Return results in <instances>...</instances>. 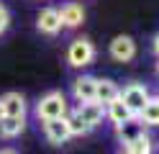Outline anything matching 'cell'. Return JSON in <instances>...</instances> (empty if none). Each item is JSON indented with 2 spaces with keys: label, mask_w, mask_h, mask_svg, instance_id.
Returning a JSON list of instances; mask_svg holds the SVG:
<instances>
[{
  "label": "cell",
  "mask_w": 159,
  "mask_h": 154,
  "mask_svg": "<svg viewBox=\"0 0 159 154\" xmlns=\"http://www.w3.org/2000/svg\"><path fill=\"white\" fill-rule=\"evenodd\" d=\"M69 113V103L62 90H52L39 98L36 103V118L39 121H52V118H64Z\"/></svg>",
  "instance_id": "1"
},
{
  "label": "cell",
  "mask_w": 159,
  "mask_h": 154,
  "mask_svg": "<svg viewBox=\"0 0 159 154\" xmlns=\"http://www.w3.org/2000/svg\"><path fill=\"white\" fill-rule=\"evenodd\" d=\"M67 62L75 69L90 67L95 62V44L90 39H75L72 44H69V49H67Z\"/></svg>",
  "instance_id": "2"
},
{
  "label": "cell",
  "mask_w": 159,
  "mask_h": 154,
  "mask_svg": "<svg viewBox=\"0 0 159 154\" xmlns=\"http://www.w3.org/2000/svg\"><path fill=\"white\" fill-rule=\"evenodd\" d=\"M118 98L123 100V105L134 113V116L139 118V113H141V108L146 105V100L152 98L149 95V90L146 85H139V82H131V85H126L121 92H118Z\"/></svg>",
  "instance_id": "3"
},
{
  "label": "cell",
  "mask_w": 159,
  "mask_h": 154,
  "mask_svg": "<svg viewBox=\"0 0 159 154\" xmlns=\"http://www.w3.org/2000/svg\"><path fill=\"white\" fill-rule=\"evenodd\" d=\"M44 123V136L49 144H54V147H62L72 139V133L67 128V121L64 118H52V121H41Z\"/></svg>",
  "instance_id": "4"
},
{
  "label": "cell",
  "mask_w": 159,
  "mask_h": 154,
  "mask_svg": "<svg viewBox=\"0 0 159 154\" xmlns=\"http://www.w3.org/2000/svg\"><path fill=\"white\" fill-rule=\"evenodd\" d=\"M111 57L116 59V62H131L134 57H136V41L131 39V36H126V34H121V36H116L113 41H111Z\"/></svg>",
  "instance_id": "5"
},
{
  "label": "cell",
  "mask_w": 159,
  "mask_h": 154,
  "mask_svg": "<svg viewBox=\"0 0 159 154\" xmlns=\"http://www.w3.org/2000/svg\"><path fill=\"white\" fill-rule=\"evenodd\" d=\"M75 110L80 113V118H82V121H85L90 128L100 126V123H103V118H105V105H103V103H98V100L80 103V105H77Z\"/></svg>",
  "instance_id": "6"
},
{
  "label": "cell",
  "mask_w": 159,
  "mask_h": 154,
  "mask_svg": "<svg viewBox=\"0 0 159 154\" xmlns=\"http://www.w3.org/2000/svg\"><path fill=\"white\" fill-rule=\"evenodd\" d=\"M95 80L93 75H80L75 82H72V98L77 103H90L95 100Z\"/></svg>",
  "instance_id": "7"
},
{
  "label": "cell",
  "mask_w": 159,
  "mask_h": 154,
  "mask_svg": "<svg viewBox=\"0 0 159 154\" xmlns=\"http://www.w3.org/2000/svg\"><path fill=\"white\" fill-rule=\"evenodd\" d=\"M36 28L46 36H57L62 31V21H59V10L57 8H44L36 18Z\"/></svg>",
  "instance_id": "8"
},
{
  "label": "cell",
  "mask_w": 159,
  "mask_h": 154,
  "mask_svg": "<svg viewBox=\"0 0 159 154\" xmlns=\"http://www.w3.org/2000/svg\"><path fill=\"white\" fill-rule=\"evenodd\" d=\"M59 10V21H62V28H77L85 21V10L80 3H64Z\"/></svg>",
  "instance_id": "9"
},
{
  "label": "cell",
  "mask_w": 159,
  "mask_h": 154,
  "mask_svg": "<svg viewBox=\"0 0 159 154\" xmlns=\"http://www.w3.org/2000/svg\"><path fill=\"white\" fill-rule=\"evenodd\" d=\"M3 116H11V118H23L26 116V98L21 92H5L3 98Z\"/></svg>",
  "instance_id": "10"
},
{
  "label": "cell",
  "mask_w": 159,
  "mask_h": 154,
  "mask_svg": "<svg viewBox=\"0 0 159 154\" xmlns=\"http://www.w3.org/2000/svg\"><path fill=\"white\" fill-rule=\"evenodd\" d=\"M105 118L111 121L113 126H121V123L131 121V118H136V116L123 105V100H121V98H116V100H111V103L105 105Z\"/></svg>",
  "instance_id": "11"
},
{
  "label": "cell",
  "mask_w": 159,
  "mask_h": 154,
  "mask_svg": "<svg viewBox=\"0 0 159 154\" xmlns=\"http://www.w3.org/2000/svg\"><path fill=\"white\" fill-rule=\"evenodd\" d=\"M23 128H26V116L23 118L0 116V139H16L23 133Z\"/></svg>",
  "instance_id": "12"
},
{
  "label": "cell",
  "mask_w": 159,
  "mask_h": 154,
  "mask_svg": "<svg viewBox=\"0 0 159 154\" xmlns=\"http://www.w3.org/2000/svg\"><path fill=\"white\" fill-rule=\"evenodd\" d=\"M118 92H121V87H118L113 80H95V100L98 103L108 105L111 100L118 98Z\"/></svg>",
  "instance_id": "13"
},
{
  "label": "cell",
  "mask_w": 159,
  "mask_h": 154,
  "mask_svg": "<svg viewBox=\"0 0 159 154\" xmlns=\"http://www.w3.org/2000/svg\"><path fill=\"white\" fill-rule=\"evenodd\" d=\"M144 128H146V126H144L139 118H131V121L121 123V126H116V133H118V139H121V144H128V141H134L136 136L146 133Z\"/></svg>",
  "instance_id": "14"
},
{
  "label": "cell",
  "mask_w": 159,
  "mask_h": 154,
  "mask_svg": "<svg viewBox=\"0 0 159 154\" xmlns=\"http://www.w3.org/2000/svg\"><path fill=\"white\" fill-rule=\"evenodd\" d=\"M123 152H128V154H152L154 152V141H152L149 133H141V136H136L134 141L123 144Z\"/></svg>",
  "instance_id": "15"
},
{
  "label": "cell",
  "mask_w": 159,
  "mask_h": 154,
  "mask_svg": "<svg viewBox=\"0 0 159 154\" xmlns=\"http://www.w3.org/2000/svg\"><path fill=\"white\" fill-rule=\"evenodd\" d=\"M139 121L144 126H159V98H149L146 105L139 113Z\"/></svg>",
  "instance_id": "16"
},
{
  "label": "cell",
  "mask_w": 159,
  "mask_h": 154,
  "mask_svg": "<svg viewBox=\"0 0 159 154\" xmlns=\"http://www.w3.org/2000/svg\"><path fill=\"white\" fill-rule=\"evenodd\" d=\"M64 121H67V128H69V133H72V136H87V133L93 131L82 118H80L77 110H69L67 116H64Z\"/></svg>",
  "instance_id": "17"
},
{
  "label": "cell",
  "mask_w": 159,
  "mask_h": 154,
  "mask_svg": "<svg viewBox=\"0 0 159 154\" xmlns=\"http://www.w3.org/2000/svg\"><path fill=\"white\" fill-rule=\"evenodd\" d=\"M11 26V13L5 10V5H0V34H5Z\"/></svg>",
  "instance_id": "18"
},
{
  "label": "cell",
  "mask_w": 159,
  "mask_h": 154,
  "mask_svg": "<svg viewBox=\"0 0 159 154\" xmlns=\"http://www.w3.org/2000/svg\"><path fill=\"white\" fill-rule=\"evenodd\" d=\"M154 54H157V57H159V34H157V36H154Z\"/></svg>",
  "instance_id": "19"
},
{
  "label": "cell",
  "mask_w": 159,
  "mask_h": 154,
  "mask_svg": "<svg viewBox=\"0 0 159 154\" xmlns=\"http://www.w3.org/2000/svg\"><path fill=\"white\" fill-rule=\"evenodd\" d=\"M0 154H18V152H16V149H8V147H5V149H0Z\"/></svg>",
  "instance_id": "20"
},
{
  "label": "cell",
  "mask_w": 159,
  "mask_h": 154,
  "mask_svg": "<svg viewBox=\"0 0 159 154\" xmlns=\"http://www.w3.org/2000/svg\"><path fill=\"white\" fill-rule=\"evenodd\" d=\"M157 77H159V62H157Z\"/></svg>",
  "instance_id": "21"
},
{
  "label": "cell",
  "mask_w": 159,
  "mask_h": 154,
  "mask_svg": "<svg viewBox=\"0 0 159 154\" xmlns=\"http://www.w3.org/2000/svg\"><path fill=\"white\" fill-rule=\"evenodd\" d=\"M0 116H3V103H0Z\"/></svg>",
  "instance_id": "22"
},
{
  "label": "cell",
  "mask_w": 159,
  "mask_h": 154,
  "mask_svg": "<svg viewBox=\"0 0 159 154\" xmlns=\"http://www.w3.org/2000/svg\"><path fill=\"white\" fill-rule=\"evenodd\" d=\"M121 154H128V152H121Z\"/></svg>",
  "instance_id": "23"
},
{
  "label": "cell",
  "mask_w": 159,
  "mask_h": 154,
  "mask_svg": "<svg viewBox=\"0 0 159 154\" xmlns=\"http://www.w3.org/2000/svg\"><path fill=\"white\" fill-rule=\"evenodd\" d=\"M0 5H3V3H0Z\"/></svg>",
  "instance_id": "24"
}]
</instances>
